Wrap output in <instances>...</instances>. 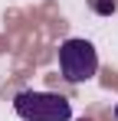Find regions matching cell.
Returning <instances> with one entry per match:
<instances>
[{"instance_id": "cell-1", "label": "cell", "mask_w": 118, "mask_h": 121, "mask_svg": "<svg viewBox=\"0 0 118 121\" xmlns=\"http://www.w3.org/2000/svg\"><path fill=\"white\" fill-rule=\"evenodd\" d=\"M13 111L23 121H69L72 118V101L56 95V92L23 88L13 95Z\"/></svg>"}, {"instance_id": "cell-2", "label": "cell", "mask_w": 118, "mask_h": 121, "mask_svg": "<svg viewBox=\"0 0 118 121\" xmlns=\"http://www.w3.org/2000/svg\"><path fill=\"white\" fill-rule=\"evenodd\" d=\"M59 72L62 79L79 85L98 72V52L89 39H66L59 46Z\"/></svg>"}, {"instance_id": "cell-3", "label": "cell", "mask_w": 118, "mask_h": 121, "mask_svg": "<svg viewBox=\"0 0 118 121\" xmlns=\"http://www.w3.org/2000/svg\"><path fill=\"white\" fill-rule=\"evenodd\" d=\"M89 7L95 10L98 17H112V13L118 10V0H89Z\"/></svg>"}, {"instance_id": "cell-4", "label": "cell", "mask_w": 118, "mask_h": 121, "mask_svg": "<svg viewBox=\"0 0 118 121\" xmlns=\"http://www.w3.org/2000/svg\"><path fill=\"white\" fill-rule=\"evenodd\" d=\"M115 118H118V105H115Z\"/></svg>"}, {"instance_id": "cell-5", "label": "cell", "mask_w": 118, "mask_h": 121, "mask_svg": "<svg viewBox=\"0 0 118 121\" xmlns=\"http://www.w3.org/2000/svg\"><path fill=\"white\" fill-rule=\"evenodd\" d=\"M79 121H89V118H79Z\"/></svg>"}]
</instances>
